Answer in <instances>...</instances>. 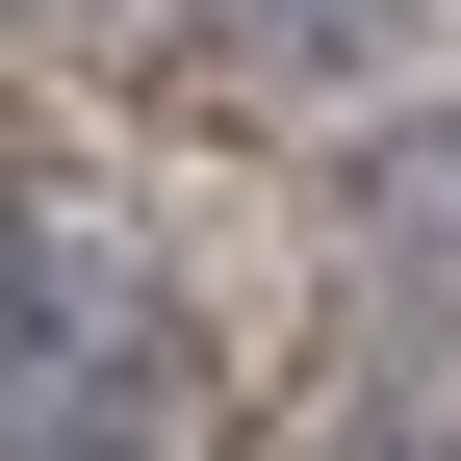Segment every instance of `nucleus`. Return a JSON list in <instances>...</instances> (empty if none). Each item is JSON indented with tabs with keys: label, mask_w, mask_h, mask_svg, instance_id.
Wrapping results in <instances>:
<instances>
[{
	"label": "nucleus",
	"mask_w": 461,
	"mask_h": 461,
	"mask_svg": "<svg viewBox=\"0 0 461 461\" xmlns=\"http://www.w3.org/2000/svg\"><path fill=\"white\" fill-rule=\"evenodd\" d=\"M154 384H180L154 282L103 257V230L0 205V461H51V436H103V411H154Z\"/></svg>",
	"instance_id": "f257e3e1"
},
{
	"label": "nucleus",
	"mask_w": 461,
	"mask_h": 461,
	"mask_svg": "<svg viewBox=\"0 0 461 461\" xmlns=\"http://www.w3.org/2000/svg\"><path fill=\"white\" fill-rule=\"evenodd\" d=\"M411 230H461V129H436V154H411Z\"/></svg>",
	"instance_id": "7ed1b4c3"
},
{
	"label": "nucleus",
	"mask_w": 461,
	"mask_h": 461,
	"mask_svg": "<svg viewBox=\"0 0 461 461\" xmlns=\"http://www.w3.org/2000/svg\"><path fill=\"white\" fill-rule=\"evenodd\" d=\"M154 26H205V51H257V77H359V51H411L436 0H154Z\"/></svg>",
	"instance_id": "f03ea898"
},
{
	"label": "nucleus",
	"mask_w": 461,
	"mask_h": 461,
	"mask_svg": "<svg viewBox=\"0 0 461 461\" xmlns=\"http://www.w3.org/2000/svg\"><path fill=\"white\" fill-rule=\"evenodd\" d=\"M359 461H461V436H359Z\"/></svg>",
	"instance_id": "20e7f679"
}]
</instances>
